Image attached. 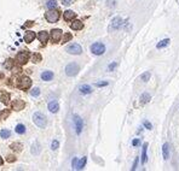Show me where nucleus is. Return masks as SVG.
Here are the masks:
<instances>
[{"instance_id":"nucleus-12","label":"nucleus","mask_w":179,"mask_h":171,"mask_svg":"<svg viewBox=\"0 0 179 171\" xmlns=\"http://www.w3.org/2000/svg\"><path fill=\"white\" fill-rule=\"evenodd\" d=\"M35 33L34 32H32V30H28L27 33H26V35H24V41L27 44H30V42H33L34 40H35Z\"/></svg>"},{"instance_id":"nucleus-39","label":"nucleus","mask_w":179,"mask_h":171,"mask_svg":"<svg viewBox=\"0 0 179 171\" xmlns=\"http://www.w3.org/2000/svg\"><path fill=\"white\" fill-rule=\"evenodd\" d=\"M144 127H145L147 129H149V130H150V129H153L151 123H150V122H148V121H145V122H144Z\"/></svg>"},{"instance_id":"nucleus-4","label":"nucleus","mask_w":179,"mask_h":171,"mask_svg":"<svg viewBox=\"0 0 179 171\" xmlns=\"http://www.w3.org/2000/svg\"><path fill=\"white\" fill-rule=\"evenodd\" d=\"M32 86V80L28 77V76H23V77L20 78L18 81V88L20 89H23V91H27Z\"/></svg>"},{"instance_id":"nucleus-9","label":"nucleus","mask_w":179,"mask_h":171,"mask_svg":"<svg viewBox=\"0 0 179 171\" xmlns=\"http://www.w3.org/2000/svg\"><path fill=\"white\" fill-rule=\"evenodd\" d=\"M74 124H75V129H76V134H81V130H82V127H84V122L82 119L80 118L79 116L75 115L74 116Z\"/></svg>"},{"instance_id":"nucleus-46","label":"nucleus","mask_w":179,"mask_h":171,"mask_svg":"<svg viewBox=\"0 0 179 171\" xmlns=\"http://www.w3.org/2000/svg\"><path fill=\"white\" fill-rule=\"evenodd\" d=\"M3 77H4V75H3V74H1V72H0V80H1V78H3Z\"/></svg>"},{"instance_id":"nucleus-34","label":"nucleus","mask_w":179,"mask_h":171,"mask_svg":"<svg viewBox=\"0 0 179 171\" xmlns=\"http://www.w3.org/2000/svg\"><path fill=\"white\" fill-rule=\"evenodd\" d=\"M72 38H73V36H72L70 33H66L64 38H63V40H62V44H66V42H68V41H70Z\"/></svg>"},{"instance_id":"nucleus-10","label":"nucleus","mask_w":179,"mask_h":171,"mask_svg":"<svg viewBox=\"0 0 179 171\" xmlns=\"http://www.w3.org/2000/svg\"><path fill=\"white\" fill-rule=\"evenodd\" d=\"M61 38H62V30L61 29H52V30H51V40H52L55 44L61 41Z\"/></svg>"},{"instance_id":"nucleus-24","label":"nucleus","mask_w":179,"mask_h":171,"mask_svg":"<svg viewBox=\"0 0 179 171\" xmlns=\"http://www.w3.org/2000/svg\"><path fill=\"white\" fill-rule=\"evenodd\" d=\"M10 148L14 150V151H16V152H20V151H22V144H20V142H14V144H11Z\"/></svg>"},{"instance_id":"nucleus-19","label":"nucleus","mask_w":179,"mask_h":171,"mask_svg":"<svg viewBox=\"0 0 179 171\" xmlns=\"http://www.w3.org/2000/svg\"><path fill=\"white\" fill-rule=\"evenodd\" d=\"M150 99H151V95H150L149 93H143L142 95H140V104L144 105V104H147L150 101Z\"/></svg>"},{"instance_id":"nucleus-18","label":"nucleus","mask_w":179,"mask_h":171,"mask_svg":"<svg viewBox=\"0 0 179 171\" xmlns=\"http://www.w3.org/2000/svg\"><path fill=\"white\" fill-rule=\"evenodd\" d=\"M41 78L44 81H51L53 78V72L52 71H44L41 74Z\"/></svg>"},{"instance_id":"nucleus-15","label":"nucleus","mask_w":179,"mask_h":171,"mask_svg":"<svg viewBox=\"0 0 179 171\" xmlns=\"http://www.w3.org/2000/svg\"><path fill=\"white\" fill-rule=\"evenodd\" d=\"M38 38L40 40V42H41L43 45H45L46 42H47V40H49V33L47 32H40L39 35H38Z\"/></svg>"},{"instance_id":"nucleus-31","label":"nucleus","mask_w":179,"mask_h":171,"mask_svg":"<svg viewBox=\"0 0 179 171\" xmlns=\"http://www.w3.org/2000/svg\"><path fill=\"white\" fill-rule=\"evenodd\" d=\"M150 76H151V75H150V72L147 71V72H144V74L140 75V80H142L143 82H148V81L150 80Z\"/></svg>"},{"instance_id":"nucleus-14","label":"nucleus","mask_w":179,"mask_h":171,"mask_svg":"<svg viewBox=\"0 0 179 171\" xmlns=\"http://www.w3.org/2000/svg\"><path fill=\"white\" fill-rule=\"evenodd\" d=\"M58 109H59V105L56 100H52V101L49 103V110L52 112V113H56V112L58 111Z\"/></svg>"},{"instance_id":"nucleus-30","label":"nucleus","mask_w":179,"mask_h":171,"mask_svg":"<svg viewBox=\"0 0 179 171\" xmlns=\"http://www.w3.org/2000/svg\"><path fill=\"white\" fill-rule=\"evenodd\" d=\"M16 133L17 134H24L26 133V127L23 124H18L16 127Z\"/></svg>"},{"instance_id":"nucleus-22","label":"nucleus","mask_w":179,"mask_h":171,"mask_svg":"<svg viewBox=\"0 0 179 171\" xmlns=\"http://www.w3.org/2000/svg\"><path fill=\"white\" fill-rule=\"evenodd\" d=\"M0 100H1V103L4 104V105H7L9 103H10V94L9 93H3L1 95H0Z\"/></svg>"},{"instance_id":"nucleus-2","label":"nucleus","mask_w":179,"mask_h":171,"mask_svg":"<svg viewBox=\"0 0 179 171\" xmlns=\"http://www.w3.org/2000/svg\"><path fill=\"white\" fill-rule=\"evenodd\" d=\"M59 17H61V12H59V10H49L47 12L45 13V18L46 21H47L49 23H56V22H58L59 19Z\"/></svg>"},{"instance_id":"nucleus-11","label":"nucleus","mask_w":179,"mask_h":171,"mask_svg":"<svg viewBox=\"0 0 179 171\" xmlns=\"http://www.w3.org/2000/svg\"><path fill=\"white\" fill-rule=\"evenodd\" d=\"M24 107H26V103L21 99H17L12 103V109L16 110V111H22Z\"/></svg>"},{"instance_id":"nucleus-26","label":"nucleus","mask_w":179,"mask_h":171,"mask_svg":"<svg viewBox=\"0 0 179 171\" xmlns=\"http://www.w3.org/2000/svg\"><path fill=\"white\" fill-rule=\"evenodd\" d=\"M32 153H33V154H39V152H40V146H39V144L38 142H34V145L32 146Z\"/></svg>"},{"instance_id":"nucleus-17","label":"nucleus","mask_w":179,"mask_h":171,"mask_svg":"<svg viewBox=\"0 0 179 171\" xmlns=\"http://www.w3.org/2000/svg\"><path fill=\"white\" fill-rule=\"evenodd\" d=\"M70 28L74 29V30H81L84 28V23L81 21H74L70 24Z\"/></svg>"},{"instance_id":"nucleus-38","label":"nucleus","mask_w":179,"mask_h":171,"mask_svg":"<svg viewBox=\"0 0 179 171\" xmlns=\"http://www.w3.org/2000/svg\"><path fill=\"white\" fill-rule=\"evenodd\" d=\"M116 65H118V63H116V62H114V63H111V64H110V65H109V68H108V69H109V71H113V70H114L115 68H116Z\"/></svg>"},{"instance_id":"nucleus-29","label":"nucleus","mask_w":179,"mask_h":171,"mask_svg":"<svg viewBox=\"0 0 179 171\" xmlns=\"http://www.w3.org/2000/svg\"><path fill=\"white\" fill-rule=\"evenodd\" d=\"M10 130H7V129H3L1 131H0V136H1V139H7L10 137Z\"/></svg>"},{"instance_id":"nucleus-21","label":"nucleus","mask_w":179,"mask_h":171,"mask_svg":"<svg viewBox=\"0 0 179 171\" xmlns=\"http://www.w3.org/2000/svg\"><path fill=\"white\" fill-rule=\"evenodd\" d=\"M79 91H80V93H81V94H90V93H92V88L88 84H84V86L80 87Z\"/></svg>"},{"instance_id":"nucleus-6","label":"nucleus","mask_w":179,"mask_h":171,"mask_svg":"<svg viewBox=\"0 0 179 171\" xmlns=\"http://www.w3.org/2000/svg\"><path fill=\"white\" fill-rule=\"evenodd\" d=\"M28 59H29V52L28 51H22L16 57V62H17V64H20V65H24L28 62Z\"/></svg>"},{"instance_id":"nucleus-40","label":"nucleus","mask_w":179,"mask_h":171,"mask_svg":"<svg viewBox=\"0 0 179 171\" xmlns=\"http://www.w3.org/2000/svg\"><path fill=\"white\" fill-rule=\"evenodd\" d=\"M76 165H78V158H74L73 159V163H72V166L74 170H76Z\"/></svg>"},{"instance_id":"nucleus-20","label":"nucleus","mask_w":179,"mask_h":171,"mask_svg":"<svg viewBox=\"0 0 179 171\" xmlns=\"http://www.w3.org/2000/svg\"><path fill=\"white\" fill-rule=\"evenodd\" d=\"M147 151H148V144L145 142L143 145V152H142V163H147L148 160V156H147Z\"/></svg>"},{"instance_id":"nucleus-32","label":"nucleus","mask_w":179,"mask_h":171,"mask_svg":"<svg viewBox=\"0 0 179 171\" xmlns=\"http://www.w3.org/2000/svg\"><path fill=\"white\" fill-rule=\"evenodd\" d=\"M4 66H5V69H7V70L12 69V68H14V60H12V59H7L6 62H5Z\"/></svg>"},{"instance_id":"nucleus-5","label":"nucleus","mask_w":179,"mask_h":171,"mask_svg":"<svg viewBox=\"0 0 179 171\" xmlns=\"http://www.w3.org/2000/svg\"><path fill=\"white\" fill-rule=\"evenodd\" d=\"M79 70H80V68H79V65L76 63H70V64H68V65L66 66V74L68 76H72V77H73V76L78 75Z\"/></svg>"},{"instance_id":"nucleus-45","label":"nucleus","mask_w":179,"mask_h":171,"mask_svg":"<svg viewBox=\"0 0 179 171\" xmlns=\"http://www.w3.org/2000/svg\"><path fill=\"white\" fill-rule=\"evenodd\" d=\"M3 163H4V162H3V158L0 157V165H3Z\"/></svg>"},{"instance_id":"nucleus-23","label":"nucleus","mask_w":179,"mask_h":171,"mask_svg":"<svg viewBox=\"0 0 179 171\" xmlns=\"http://www.w3.org/2000/svg\"><path fill=\"white\" fill-rule=\"evenodd\" d=\"M170 42H171V40L170 39H163V40H161L160 42L156 45V48H163V47H167L170 45Z\"/></svg>"},{"instance_id":"nucleus-7","label":"nucleus","mask_w":179,"mask_h":171,"mask_svg":"<svg viewBox=\"0 0 179 171\" xmlns=\"http://www.w3.org/2000/svg\"><path fill=\"white\" fill-rule=\"evenodd\" d=\"M67 52L69 54H81L82 48H81V46L78 44H72L67 47Z\"/></svg>"},{"instance_id":"nucleus-8","label":"nucleus","mask_w":179,"mask_h":171,"mask_svg":"<svg viewBox=\"0 0 179 171\" xmlns=\"http://www.w3.org/2000/svg\"><path fill=\"white\" fill-rule=\"evenodd\" d=\"M125 24L122 18H120V17H115V18H113L111 23H110V30H118V29L122 28V25Z\"/></svg>"},{"instance_id":"nucleus-37","label":"nucleus","mask_w":179,"mask_h":171,"mask_svg":"<svg viewBox=\"0 0 179 171\" xmlns=\"http://www.w3.org/2000/svg\"><path fill=\"white\" fill-rule=\"evenodd\" d=\"M72 4H73V0H62V5H64V6H69Z\"/></svg>"},{"instance_id":"nucleus-1","label":"nucleus","mask_w":179,"mask_h":171,"mask_svg":"<svg viewBox=\"0 0 179 171\" xmlns=\"http://www.w3.org/2000/svg\"><path fill=\"white\" fill-rule=\"evenodd\" d=\"M33 121L36 127L41 128V129H44L46 127V124H47V119H46L45 115L41 113V112H35V113L33 115Z\"/></svg>"},{"instance_id":"nucleus-3","label":"nucleus","mask_w":179,"mask_h":171,"mask_svg":"<svg viewBox=\"0 0 179 171\" xmlns=\"http://www.w3.org/2000/svg\"><path fill=\"white\" fill-rule=\"evenodd\" d=\"M91 52L96 56H102L103 53L105 52V46L103 45L102 42H95L93 45L91 46Z\"/></svg>"},{"instance_id":"nucleus-43","label":"nucleus","mask_w":179,"mask_h":171,"mask_svg":"<svg viewBox=\"0 0 179 171\" xmlns=\"http://www.w3.org/2000/svg\"><path fill=\"white\" fill-rule=\"evenodd\" d=\"M132 145H133V146H138V145H139V139H136V140L132 141Z\"/></svg>"},{"instance_id":"nucleus-27","label":"nucleus","mask_w":179,"mask_h":171,"mask_svg":"<svg viewBox=\"0 0 179 171\" xmlns=\"http://www.w3.org/2000/svg\"><path fill=\"white\" fill-rule=\"evenodd\" d=\"M46 6H47V9H56L57 7V1L56 0H49V1L46 3Z\"/></svg>"},{"instance_id":"nucleus-16","label":"nucleus","mask_w":179,"mask_h":171,"mask_svg":"<svg viewBox=\"0 0 179 171\" xmlns=\"http://www.w3.org/2000/svg\"><path fill=\"white\" fill-rule=\"evenodd\" d=\"M162 156H163V159L167 160V159L170 158V145L168 144H163L162 146Z\"/></svg>"},{"instance_id":"nucleus-35","label":"nucleus","mask_w":179,"mask_h":171,"mask_svg":"<svg viewBox=\"0 0 179 171\" xmlns=\"http://www.w3.org/2000/svg\"><path fill=\"white\" fill-rule=\"evenodd\" d=\"M30 94H32L33 97H39V94H40V89H39V88H33L32 92H30Z\"/></svg>"},{"instance_id":"nucleus-36","label":"nucleus","mask_w":179,"mask_h":171,"mask_svg":"<svg viewBox=\"0 0 179 171\" xmlns=\"http://www.w3.org/2000/svg\"><path fill=\"white\" fill-rule=\"evenodd\" d=\"M58 146H59L58 141H57V140H53V141H52V146H51V148H52V151H57Z\"/></svg>"},{"instance_id":"nucleus-13","label":"nucleus","mask_w":179,"mask_h":171,"mask_svg":"<svg viewBox=\"0 0 179 171\" xmlns=\"http://www.w3.org/2000/svg\"><path fill=\"white\" fill-rule=\"evenodd\" d=\"M63 17H64L66 21H72V19H74L75 17H76V13H75L74 11H72V10H67L66 12L63 13Z\"/></svg>"},{"instance_id":"nucleus-28","label":"nucleus","mask_w":179,"mask_h":171,"mask_svg":"<svg viewBox=\"0 0 179 171\" xmlns=\"http://www.w3.org/2000/svg\"><path fill=\"white\" fill-rule=\"evenodd\" d=\"M10 116V110H3L0 112V119H6Z\"/></svg>"},{"instance_id":"nucleus-41","label":"nucleus","mask_w":179,"mask_h":171,"mask_svg":"<svg viewBox=\"0 0 179 171\" xmlns=\"http://www.w3.org/2000/svg\"><path fill=\"white\" fill-rule=\"evenodd\" d=\"M96 86L97 87H104V86H108V82L107 81H104V82H97Z\"/></svg>"},{"instance_id":"nucleus-44","label":"nucleus","mask_w":179,"mask_h":171,"mask_svg":"<svg viewBox=\"0 0 179 171\" xmlns=\"http://www.w3.org/2000/svg\"><path fill=\"white\" fill-rule=\"evenodd\" d=\"M137 165H138V158H136V160H134V163H133V166H132V170H136Z\"/></svg>"},{"instance_id":"nucleus-42","label":"nucleus","mask_w":179,"mask_h":171,"mask_svg":"<svg viewBox=\"0 0 179 171\" xmlns=\"http://www.w3.org/2000/svg\"><path fill=\"white\" fill-rule=\"evenodd\" d=\"M6 160H7L9 163H14V162H16V158H15L14 156H9V157L6 158Z\"/></svg>"},{"instance_id":"nucleus-33","label":"nucleus","mask_w":179,"mask_h":171,"mask_svg":"<svg viewBox=\"0 0 179 171\" xmlns=\"http://www.w3.org/2000/svg\"><path fill=\"white\" fill-rule=\"evenodd\" d=\"M41 59H43V57H41L40 53H34V56H33V62L34 63H39Z\"/></svg>"},{"instance_id":"nucleus-25","label":"nucleus","mask_w":179,"mask_h":171,"mask_svg":"<svg viewBox=\"0 0 179 171\" xmlns=\"http://www.w3.org/2000/svg\"><path fill=\"white\" fill-rule=\"evenodd\" d=\"M86 162H87V158L86 157H84L81 160H78V165H76V170H81V169H84V166H85V164H86Z\"/></svg>"}]
</instances>
